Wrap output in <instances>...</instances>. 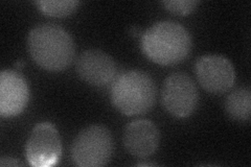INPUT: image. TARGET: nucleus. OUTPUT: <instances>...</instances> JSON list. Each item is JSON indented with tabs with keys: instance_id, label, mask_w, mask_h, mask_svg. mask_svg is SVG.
Segmentation results:
<instances>
[{
	"instance_id": "1",
	"label": "nucleus",
	"mask_w": 251,
	"mask_h": 167,
	"mask_svg": "<svg viewBox=\"0 0 251 167\" xmlns=\"http://www.w3.org/2000/svg\"><path fill=\"white\" fill-rule=\"evenodd\" d=\"M141 50L159 65H175L190 54L192 38L181 24L160 21L149 27L141 36Z\"/></svg>"
},
{
	"instance_id": "2",
	"label": "nucleus",
	"mask_w": 251,
	"mask_h": 167,
	"mask_svg": "<svg viewBox=\"0 0 251 167\" xmlns=\"http://www.w3.org/2000/svg\"><path fill=\"white\" fill-rule=\"evenodd\" d=\"M30 57L49 71H62L70 66L75 54L73 38L56 24H40L30 30L27 39Z\"/></svg>"
},
{
	"instance_id": "3",
	"label": "nucleus",
	"mask_w": 251,
	"mask_h": 167,
	"mask_svg": "<svg viewBox=\"0 0 251 167\" xmlns=\"http://www.w3.org/2000/svg\"><path fill=\"white\" fill-rule=\"evenodd\" d=\"M153 78L139 70H129L115 78L111 88L113 106L127 116L146 114L156 101Z\"/></svg>"
},
{
	"instance_id": "4",
	"label": "nucleus",
	"mask_w": 251,
	"mask_h": 167,
	"mask_svg": "<svg viewBox=\"0 0 251 167\" xmlns=\"http://www.w3.org/2000/svg\"><path fill=\"white\" fill-rule=\"evenodd\" d=\"M70 154L77 166H104L109 163L113 154L112 135L104 125H90L77 134Z\"/></svg>"
},
{
	"instance_id": "5",
	"label": "nucleus",
	"mask_w": 251,
	"mask_h": 167,
	"mask_svg": "<svg viewBox=\"0 0 251 167\" xmlns=\"http://www.w3.org/2000/svg\"><path fill=\"white\" fill-rule=\"evenodd\" d=\"M162 105L177 118H186L198 106L199 94L193 79L183 72H175L167 77L161 90Z\"/></svg>"
},
{
	"instance_id": "6",
	"label": "nucleus",
	"mask_w": 251,
	"mask_h": 167,
	"mask_svg": "<svg viewBox=\"0 0 251 167\" xmlns=\"http://www.w3.org/2000/svg\"><path fill=\"white\" fill-rule=\"evenodd\" d=\"M62 155L60 135L50 122L38 123L31 131L25 145L29 165L50 167L59 163Z\"/></svg>"
},
{
	"instance_id": "7",
	"label": "nucleus",
	"mask_w": 251,
	"mask_h": 167,
	"mask_svg": "<svg viewBox=\"0 0 251 167\" xmlns=\"http://www.w3.org/2000/svg\"><path fill=\"white\" fill-rule=\"evenodd\" d=\"M195 70L203 89L211 94H223L229 91L235 82L232 63L223 55H203L196 62Z\"/></svg>"
},
{
	"instance_id": "8",
	"label": "nucleus",
	"mask_w": 251,
	"mask_h": 167,
	"mask_svg": "<svg viewBox=\"0 0 251 167\" xmlns=\"http://www.w3.org/2000/svg\"><path fill=\"white\" fill-rule=\"evenodd\" d=\"M29 98L27 82L20 73L3 70L0 74V114L13 117L25 109Z\"/></svg>"
},
{
	"instance_id": "9",
	"label": "nucleus",
	"mask_w": 251,
	"mask_h": 167,
	"mask_svg": "<svg viewBox=\"0 0 251 167\" xmlns=\"http://www.w3.org/2000/svg\"><path fill=\"white\" fill-rule=\"evenodd\" d=\"M76 71L80 77L93 86H105L116 75L113 59L99 49H88L80 54L76 61Z\"/></svg>"
},
{
	"instance_id": "10",
	"label": "nucleus",
	"mask_w": 251,
	"mask_h": 167,
	"mask_svg": "<svg viewBox=\"0 0 251 167\" xmlns=\"http://www.w3.org/2000/svg\"><path fill=\"white\" fill-rule=\"evenodd\" d=\"M123 141L126 149L132 156L148 158L158 148L160 133L154 122L138 119L126 126Z\"/></svg>"
},
{
	"instance_id": "11",
	"label": "nucleus",
	"mask_w": 251,
	"mask_h": 167,
	"mask_svg": "<svg viewBox=\"0 0 251 167\" xmlns=\"http://www.w3.org/2000/svg\"><path fill=\"white\" fill-rule=\"evenodd\" d=\"M226 113L235 121L244 122L250 119L251 92L249 88H239L232 91L225 101Z\"/></svg>"
},
{
	"instance_id": "12",
	"label": "nucleus",
	"mask_w": 251,
	"mask_h": 167,
	"mask_svg": "<svg viewBox=\"0 0 251 167\" xmlns=\"http://www.w3.org/2000/svg\"><path fill=\"white\" fill-rule=\"evenodd\" d=\"M38 9L43 14L50 16V17L63 18L72 15L76 9L80 2L72 1V0H66V1H37L36 2Z\"/></svg>"
},
{
	"instance_id": "13",
	"label": "nucleus",
	"mask_w": 251,
	"mask_h": 167,
	"mask_svg": "<svg viewBox=\"0 0 251 167\" xmlns=\"http://www.w3.org/2000/svg\"><path fill=\"white\" fill-rule=\"evenodd\" d=\"M162 4L173 14L186 16L196 10L199 2L195 0H173V1H163Z\"/></svg>"
},
{
	"instance_id": "14",
	"label": "nucleus",
	"mask_w": 251,
	"mask_h": 167,
	"mask_svg": "<svg viewBox=\"0 0 251 167\" xmlns=\"http://www.w3.org/2000/svg\"><path fill=\"white\" fill-rule=\"evenodd\" d=\"M0 165L1 166H22V163L19 162L17 159L12 157H2L0 160Z\"/></svg>"
},
{
	"instance_id": "15",
	"label": "nucleus",
	"mask_w": 251,
	"mask_h": 167,
	"mask_svg": "<svg viewBox=\"0 0 251 167\" xmlns=\"http://www.w3.org/2000/svg\"><path fill=\"white\" fill-rule=\"evenodd\" d=\"M138 30H139L138 27L133 26V27H131V29H130V34H131L132 36H137V35H138Z\"/></svg>"
},
{
	"instance_id": "16",
	"label": "nucleus",
	"mask_w": 251,
	"mask_h": 167,
	"mask_svg": "<svg viewBox=\"0 0 251 167\" xmlns=\"http://www.w3.org/2000/svg\"><path fill=\"white\" fill-rule=\"evenodd\" d=\"M16 66H17L18 68H22L23 66H25V63H23L22 61H18L17 63H16V64H15Z\"/></svg>"
}]
</instances>
